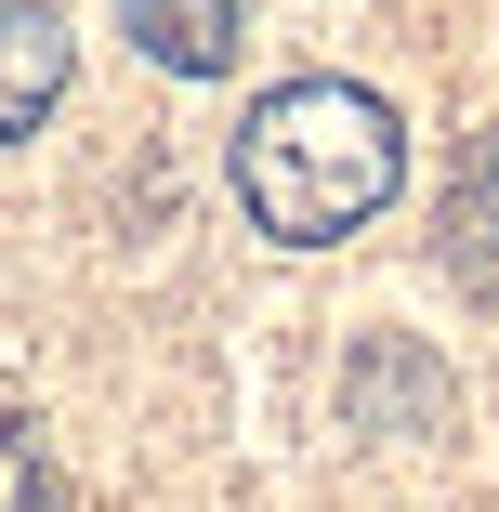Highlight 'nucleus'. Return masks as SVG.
<instances>
[{
	"instance_id": "nucleus-4",
	"label": "nucleus",
	"mask_w": 499,
	"mask_h": 512,
	"mask_svg": "<svg viewBox=\"0 0 499 512\" xmlns=\"http://www.w3.org/2000/svg\"><path fill=\"white\" fill-rule=\"evenodd\" d=\"M119 14H132V53L145 66H171V79H224L237 66V14H250V0H119Z\"/></svg>"
},
{
	"instance_id": "nucleus-5",
	"label": "nucleus",
	"mask_w": 499,
	"mask_h": 512,
	"mask_svg": "<svg viewBox=\"0 0 499 512\" xmlns=\"http://www.w3.org/2000/svg\"><path fill=\"white\" fill-rule=\"evenodd\" d=\"M0 512H66V473L27 434V407H0Z\"/></svg>"
},
{
	"instance_id": "nucleus-2",
	"label": "nucleus",
	"mask_w": 499,
	"mask_h": 512,
	"mask_svg": "<svg viewBox=\"0 0 499 512\" xmlns=\"http://www.w3.org/2000/svg\"><path fill=\"white\" fill-rule=\"evenodd\" d=\"M66 66H79V40H66L53 0H0V145H27V132L53 119Z\"/></svg>"
},
{
	"instance_id": "nucleus-3",
	"label": "nucleus",
	"mask_w": 499,
	"mask_h": 512,
	"mask_svg": "<svg viewBox=\"0 0 499 512\" xmlns=\"http://www.w3.org/2000/svg\"><path fill=\"white\" fill-rule=\"evenodd\" d=\"M434 250H447V276H460L473 302H499V132H473V145H460L447 211H434Z\"/></svg>"
},
{
	"instance_id": "nucleus-1",
	"label": "nucleus",
	"mask_w": 499,
	"mask_h": 512,
	"mask_svg": "<svg viewBox=\"0 0 499 512\" xmlns=\"http://www.w3.org/2000/svg\"><path fill=\"white\" fill-rule=\"evenodd\" d=\"M394 184H408V132L355 79H276L237 119V211L276 250H342L394 211Z\"/></svg>"
}]
</instances>
